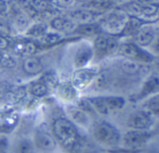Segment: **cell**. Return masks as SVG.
I'll use <instances>...</instances> for the list:
<instances>
[{"instance_id": "6da1fadb", "label": "cell", "mask_w": 159, "mask_h": 153, "mask_svg": "<svg viewBox=\"0 0 159 153\" xmlns=\"http://www.w3.org/2000/svg\"><path fill=\"white\" fill-rule=\"evenodd\" d=\"M53 132L56 139L64 147L68 149H74L80 139L75 124L65 118H59L54 121Z\"/></svg>"}, {"instance_id": "7a4b0ae2", "label": "cell", "mask_w": 159, "mask_h": 153, "mask_svg": "<svg viewBox=\"0 0 159 153\" xmlns=\"http://www.w3.org/2000/svg\"><path fill=\"white\" fill-rule=\"evenodd\" d=\"M129 16L122 9L110 10L106 14H102L99 20V27L108 35H118L122 34Z\"/></svg>"}, {"instance_id": "3957f363", "label": "cell", "mask_w": 159, "mask_h": 153, "mask_svg": "<svg viewBox=\"0 0 159 153\" xmlns=\"http://www.w3.org/2000/svg\"><path fill=\"white\" fill-rule=\"evenodd\" d=\"M93 110L102 115H107L120 110L125 105L124 98L120 96H96L87 99Z\"/></svg>"}, {"instance_id": "277c9868", "label": "cell", "mask_w": 159, "mask_h": 153, "mask_svg": "<svg viewBox=\"0 0 159 153\" xmlns=\"http://www.w3.org/2000/svg\"><path fill=\"white\" fill-rule=\"evenodd\" d=\"M93 136L99 143L110 147L117 146L121 140L117 129L107 122H102L95 127Z\"/></svg>"}, {"instance_id": "5b68a950", "label": "cell", "mask_w": 159, "mask_h": 153, "mask_svg": "<svg viewBox=\"0 0 159 153\" xmlns=\"http://www.w3.org/2000/svg\"><path fill=\"white\" fill-rule=\"evenodd\" d=\"M98 73L96 68H80L74 72L71 78L72 86L79 90L86 88L93 80Z\"/></svg>"}, {"instance_id": "8992f818", "label": "cell", "mask_w": 159, "mask_h": 153, "mask_svg": "<svg viewBox=\"0 0 159 153\" xmlns=\"http://www.w3.org/2000/svg\"><path fill=\"white\" fill-rule=\"evenodd\" d=\"M127 124L132 130H148L153 124V119L148 112L136 111L130 115Z\"/></svg>"}, {"instance_id": "52a82bcc", "label": "cell", "mask_w": 159, "mask_h": 153, "mask_svg": "<svg viewBox=\"0 0 159 153\" xmlns=\"http://www.w3.org/2000/svg\"><path fill=\"white\" fill-rule=\"evenodd\" d=\"M102 13L99 11L89 9H79L71 11L69 17L77 24H91L99 21Z\"/></svg>"}, {"instance_id": "ba28073f", "label": "cell", "mask_w": 159, "mask_h": 153, "mask_svg": "<svg viewBox=\"0 0 159 153\" xmlns=\"http://www.w3.org/2000/svg\"><path fill=\"white\" fill-rule=\"evenodd\" d=\"M151 137L148 130H130L124 134L122 142L126 147L136 148L145 144Z\"/></svg>"}, {"instance_id": "9c48e42d", "label": "cell", "mask_w": 159, "mask_h": 153, "mask_svg": "<svg viewBox=\"0 0 159 153\" xmlns=\"http://www.w3.org/2000/svg\"><path fill=\"white\" fill-rule=\"evenodd\" d=\"M119 51L127 58L132 59L134 61L138 60L148 62L152 59L151 54L143 51L138 45L135 44H124L120 47Z\"/></svg>"}, {"instance_id": "30bf717a", "label": "cell", "mask_w": 159, "mask_h": 153, "mask_svg": "<svg viewBox=\"0 0 159 153\" xmlns=\"http://www.w3.org/2000/svg\"><path fill=\"white\" fill-rule=\"evenodd\" d=\"M34 146L43 152H53L57 147V142L54 137L43 131H39L34 135Z\"/></svg>"}, {"instance_id": "8fae6325", "label": "cell", "mask_w": 159, "mask_h": 153, "mask_svg": "<svg viewBox=\"0 0 159 153\" xmlns=\"http://www.w3.org/2000/svg\"><path fill=\"white\" fill-rule=\"evenodd\" d=\"M117 48L116 40L108 35H99L94 42V49L99 56L107 55Z\"/></svg>"}, {"instance_id": "7c38bea8", "label": "cell", "mask_w": 159, "mask_h": 153, "mask_svg": "<svg viewBox=\"0 0 159 153\" xmlns=\"http://www.w3.org/2000/svg\"><path fill=\"white\" fill-rule=\"evenodd\" d=\"M12 11V24L16 31L22 33L28 29L30 26V16L23 10V8L19 6H13V8H9Z\"/></svg>"}, {"instance_id": "4fadbf2b", "label": "cell", "mask_w": 159, "mask_h": 153, "mask_svg": "<svg viewBox=\"0 0 159 153\" xmlns=\"http://www.w3.org/2000/svg\"><path fill=\"white\" fill-rule=\"evenodd\" d=\"M157 30L155 26L150 23H146L141 26L135 35V41L137 45L141 47H147L155 40Z\"/></svg>"}, {"instance_id": "5bb4252c", "label": "cell", "mask_w": 159, "mask_h": 153, "mask_svg": "<svg viewBox=\"0 0 159 153\" xmlns=\"http://www.w3.org/2000/svg\"><path fill=\"white\" fill-rule=\"evenodd\" d=\"M94 51L88 44H83L79 47L74 56L75 66L77 68H84L88 65L93 58Z\"/></svg>"}, {"instance_id": "9a60e30c", "label": "cell", "mask_w": 159, "mask_h": 153, "mask_svg": "<svg viewBox=\"0 0 159 153\" xmlns=\"http://www.w3.org/2000/svg\"><path fill=\"white\" fill-rule=\"evenodd\" d=\"M51 26L57 33H71L75 30L78 25L70 17L57 16L51 21Z\"/></svg>"}, {"instance_id": "2e32d148", "label": "cell", "mask_w": 159, "mask_h": 153, "mask_svg": "<svg viewBox=\"0 0 159 153\" xmlns=\"http://www.w3.org/2000/svg\"><path fill=\"white\" fill-rule=\"evenodd\" d=\"M67 112L73 124H76L84 128H87L90 125L91 121L89 115L87 114L86 112L82 110L79 107L68 106L67 107Z\"/></svg>"}, {"instance_id": "e0dca14e", "label": "cell", "mask_w": 159, "mask_h": 153, "mask_svg": "<svg viewBox=\"0 0 159 153\" xmlns=\"http://www.w3.org/2000/svg\"><path fill=\"white\" fill-rule=\"evenodd\" d=\"M93 82V88L96 91H103L110 88L113 82V75L108 70L97 73Z\"/></svg>"}, {"instance_id": "ac0fdd59", "label": "cell", "mask_w": 159, "mask_h": 153, "mask_svg": "<svg viewBox=\"0 0 159 153\" xmlns=\"http://www.w3.org/2000/svg\"><path fill=\"white\" fill-rule=\"evenodd\" d=\"M139 2L140 12L138 19L140 20H152L154 21L158 18V5L149 4V3L142 2L138 1Z\"/></svg>"}, {"instance_id": "d6986e66", "label": "cell", "mask_w": 159, "mask_h": 153, "mask_svg": "<svg viewBox=\"0 0 159 153\" xmlns=\"http://www.w3.org/2000/svg\"><path fill=\"white\" fill-rule=\"evenodd\" d=\"M23 69L27 75L35 76L42 71L43 65L38 58L30 56V57L26 58L23 62Z\"/></svg>"}, {"instance_id": "ffe728a7", "label": "cell", "mask_w": 159, "mask_h": 153, "mask_svg": "<svg viewBox=\"0 0 159 153\" xmlns=\"http://www.w3.org/2000/svg\"><path fill=\"white\" fill-rule=\"evenodd\" d=\"M56 93L59 98L65 101H73L77 96L76 89L72 85L61 84L56 89Z\"/></svg>"}, {"instance_id": "44dd1931", "label": "cell", "mask_w": 159, "mask_h": 153, "mask_svg": "<svg viewBox=\"0 0 159 153\" xmlns=\"http://www.w3.org/2000/svg\"><path fill=\"white\" fill-rule=\"evenodd\" d=\"M36 51V46L29 41L18 42L14 46V51L16 54L22 57L28 58L33 55Z\"/></svg>"}, {"instance_id": "7402d4cb", "label": "cell", "mask_w": 159, "mask_h": 153, "mask_svg": "<svg viewBox=\"0 0 159 153\" xmlns=\"http://www.w3.org/2000/svg\"><path fill=\"white\" fill-rule=\"evenodd\" d=\"M120 68L124 73L130 76L137 74L140 70V66L136 61L130 58H125L120 62Z\"/></svg>"}, {"instance_id": "603a6c76", "label": "cell", "mask_w": 159, "mask_h": 153, "mask_svg": "<svg viewBox=\"0 0 159 153\" xmlns=\"http://www.w3.org/2000/svg\"><path fill=\"white\" fill-rule=\"evenodd\" d=\"M142 25V21L135 17L130 16L128 21L126 23V26L123 30V35H133L137 33L141 26Z\"/></svg>"}, {"instance_id": "cb8c5ba5", "label": "cell", "mask_w": 159, "mask_h": 153, "mask_svg": "<svg viewBox=\"0 0 159 153\" xmlns=\"http://www.w3.org/2000/svg\"><path fill=\"white\" fill-rule=\"evenodd\" d=\"M158 79L156 76H152L148 79L147 82L143 86L142 90L141 92V96H146L148 95L157 92L158 90Z\"/></svg>"}, {"instance_id": "d4e9b609", "label": "cell", "mask_w": 159, "mask_h": 153, "mask_svg": "<svg viewBox=\"0 0 159 153\" xmlns=\"http://www.w3.org/2000/svg\"><path fill=\"white\" fill-rule=\"evenodd\" d=\"M34 149V146L33 141L27 138H23L16 144L14 153H33Z\"/></svg>"}, {"instance_id": "484cf974", "label": "cell", "mask_w": 159, "mask_h": 153, "mask_svg": "<svg viewBox=\"0 0 159 153\" xmlns=\"http://www.w3.org/2000/svg\"><path fill=\"white\" fill-rule=\"evenodd\" d=\"M28 2L34 12H46L54 5L52 0H29Z\"/></svg>"}, {"instance_id": "4316f807", "label": "cell", "mask_w": 159, "mask_h": 153, "mask_svg": "<svg viewBox=\"0 0 159 153\" xmlns=\"http://www.w3.org/2000/svg\"><path fill=\"white\" fill-rule=\"evenodd\" d=\"M30 93L35 97H43L48 93V88L41 81L33 83L30 86Z\"/></svg>"}, {"instance_id": "83f0119b", "label": "cell", "mask_w": 159, "mask_h": 153, "mask_svg": "<svg viewBox=\"0 0 159 153\" xmlns=\"http://www.w3.org/2000/svg\"><path fill=\"white\" fill-rule=\"evenodd\" d=\"M61 38V36L58 33L45 32L44 34L39 37V41L43 44H51L59 41Z\"/></svg>"}, {"instance_id": "f1b7e54d", "label": "cell", "mask_w": 159, "mask_h": 153, "mask_svg": "<svg viewBox=\"0 0 159 153\" xmlns=\"http://www.w3.org/2000/svg\"><path fill=\"white\" fill-rule=\"evenodd\" d=\"M99 26H96L95 23H91V24H82L79 25L77 26L75 30L83 35H94L96 34L99 30Z\"/></svg>"}, {"instance_id": "f546056e", "label": "cell", "mask_w": 159, "mask_h": 153, "mask_svg": "<svg viewBox=\"0 0 159 153\" xmlns=\"http://www.w3.org/2000/svg\"><path fill=\"white\" fill-rule=\"evenodd\" d=\"M146 111L149 114H153L158 115L159 113V101L158 96H155L149 100L145 105Z\"/></svg>"}, {"instance_id": "4dcf8cb0", "label": "cell", "mask_w": 159, "mask_h": 153, "mask_svg": "<svg viewBox=\"0 0 159 153\" xmlns=\"http://www.w3.org/2000/svg\"><path fill=\"white\" fill-rule=\"evenodd\" d=\"M26 91L24 87H17L11 92L9 98L11 100L13 101V103H16L23 99L26 96Z\"/></svg>"}, {"instance_id": "1f68e13d", "label": "cell", "mask_w": 159, "mask_h": 153, "mask_svg": "<svg viewBox=\"0 0 159 153\" xmlns=\"http://www.w3.org/2000/svg\"><path fill=\"white\" fill-rule=\"evenodd\" d=\"M42 82L45 84L49 89L51 86H55L57 83V77L55 73L54 72H48L42 77L40 79Z\"/></svg>"}, {"instance_id": "d6a6232c", "label": "cell", "mask_w": 159, "mask_h": 153, "mask_svg": "<svg viewBox=\"0 0 159 153\" xmlns=\"http://www.w3.org/2000/svg\"><path fill=\"white\" fill-rule=\"evenodd\" d=\"M0 65L7 68H12L16 65L15 59L7 53H0Z\"/></svg>"}, {"instance_id": "836d02e7", "label": "cell", "mask_w": 159, "mask_h": 153, "mask_svg": "<svg viewBox=\"0 0 159 153\" xmlns=\"http://www.w3.org/2000/svg\"><path fill=\"white\" fill-rule=\"evenodd\" d=\"M45 32H46V28L43 26V25L38 24L33 26V27L30 30V31H28V34H30V35L39 37L40 36H41L42 34H44Z\"/></svg>"}, {"instance_id": "e575fe53", "label": "cell", "mask_w": 159, "mask_h": 153, "mask_svg": "<svg viewBox=\"0 0 159 153\" xmlns=\"http://www.w3.org/2000/svg\"><path fill=\"white\" fill-rule=\"evenodd\" d=\"M9 149V141L7 137L0 135V153H8Z\"/></svg>"}, {"instance_id": "d590c367", "label": "cell", "mask_w": 159, "mask_h": 153, "mask_svg": "<svg viewBox=\"0 0 159 153\" xmlns=\"http://www.w3.org/2000/svg\"><path fill=\"white\" fill-rule=\"evenodd\" d=\"M10 32V26L9 23L5 19L0 18V35L6 36Z\"/></svg>"}, {"instance_id": "8d00e7d4", "label": "cell", "mask_w": 159, "mask_h": 153, "mask_svg": "<svg viewBox=\"0 0 159 153\" xmlns=\"http://www.w3.org/2000/svg\"><path fill=\"white\" fill-rule=\"evenodd\" d=\"M54 5L61 6V7H71L74 6L76 0H52Z\"/></svg>"}, {"instance_id": "74e56055", "label": "cell", "mask_w": 159, "mask_h": 153, "mask_svg": "<svg viewBox=\"0 0 159 153\" xmlns=\"http://www.w3.org/2000/svg\"><path fill=\"white\" fill-rule=\"evenodd\" d=\"M92 2L99 8H106L110 6L113 2V0H92Z\"/></svg>"}, {"instance_id": "f35d334b", "label": "cell", "mask_w": 159, "mask_h": 153, "mask_svg": "<svg viewBox=\"0 0 159 153\" xmlns=\"http://www.w3.org/2000/svg\"><path fill=\"white\" fill-rule=\"evenodd\" d=\"M9 5L6 0H0V15H4L9 12Z\"/></svg>"}, {"instance_id": "ab89813d", "label": "cell", "mask_w": 159, "mask_h": 153, "mask_svg": "<svg viewBox=\"0 0 159 153\" xmlns=\"http://www.w3.org/2000/svg\"><path fill=\"white\" fill-rule=\"evenodd\" d=\"M9 42L5 36L0 35V50H5L9 47Z\"/></svg>"}, {"instance_id": "60d3db41", "label": "cell", "mask_w": 159, "mask_h": 153, "mask_svg": "<svg viewBox=\"0 0 159 153\" xmlns=\"http://www.w3.org/2000/svg\"><path fill=\"white\" fill-rule=\"evenodd\" d=\"M140 2L145 3H149V4H154V5H158L159 0H138Z\"/></svg>"}, {"instance_id": "b9f144b4", "label": "cell", "mask_w": 159, "mask_h": 153, "mask_svg": "<svg viewBox=\"0 0 159 153\" xmlns=\"http://www.w3.org/2000/svg\"><path fill=\"white\" fill-rule=\"evenodd\" d=\"M114 3H117V4H121V5H125L127 3L133 1V0H113Z\"/></svg>"}, {"instance_id": "7bdbcfd3", "label": "cell", "mask_w": 159, "mask_h": 153, "mask_svg": "<svg viewBox=\"0 0 159 153\" xmlns=\"http://www.w3.org/2000/svg\"><path fill=\"white\" fill-rule=\"evenodd\" d=\"M84 153H101L99 152H84Z\"/></svg>"}, {"instance_id": "ee69618b", "label": "cell", "mask_w": 159, "mask_h": 153, "mask_svg": "<svg viewBox=\"0 0 159 153\" xmlns=\"http://www.w3.org/2000/svg\"><path fill=\"white\" fill-rule=\"evenodd\" d=\"M81 1H82V2H91L92 0H81Z\"/></svg>"}]
</instances>
